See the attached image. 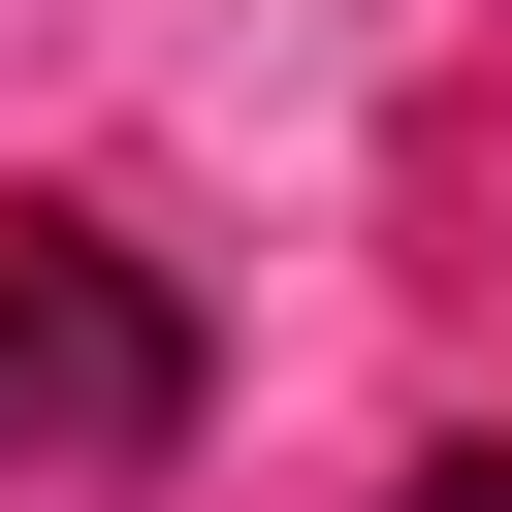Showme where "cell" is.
Wrapping results in <instances>:
<instances>
[{"label":"cell","mask_w":512,"mask_h":512,"mask_svg":"<svg viewBox=\"0 0 512 512\" xmlns=\"http://www.w3.org/2000/svg\"><path fill=\"white\" fill-rule=\"evenodd\" d=\"M192 448V288L128 224H0V480H160Z\"/></svg>","instance_id":"1"},{"label":"cell","mask_w":512,"mask_h":512,"mask_svg":"<svg viewBox=\"0 0 512 512\" xmlns=\"http://www.w3.org/2000/svg\"><path fill=\"white\" fill-rule=\"evenodd\" d=\"M416 512H512V448H416Z\"/></svg>","instance_id":"2"}]
</instances>
